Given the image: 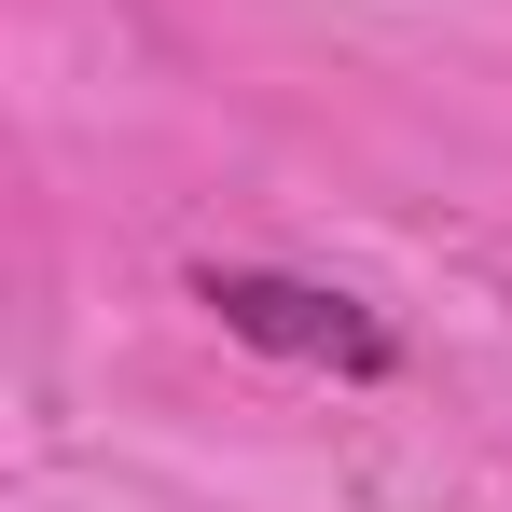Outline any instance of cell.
<instances>
[{"mask_svg": "<svg viewBox=\"0 0 512 512\" xmlns=\"http://www.w3.org/2000/svg\"><path fill=\"white\" fill-rule=\"evenodd\" d=\"M194 305L222 319L263 360H305V374H388V319L360 291H319V277H277V263H208Z\"/></svg>", "mask_w": 512, "mask_h": 512, "instance_id": "1", "label": "cell"}]
</instances>
